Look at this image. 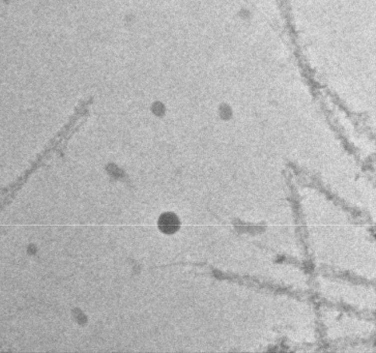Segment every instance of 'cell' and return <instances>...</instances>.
I'll return each instance as SVG.
<instances>
[{"mask_svg":"<svg viewBox=\"0 0 376 353\" xmlns=\"http://www.w3.org/2000/svg\"><path fill=\"white\" fill-rule=\"evenodd\" d=\"M160 228L162 231L166 233H173L178 229L179 222L177 218L172 214L163 215L160 219Z\"/></svg>","mask_w":376,"mask_h":353,"instance_id":"cell-1","label":"cell"}]
</instances>
